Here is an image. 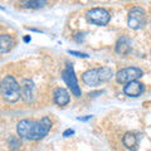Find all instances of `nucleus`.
<instances>
[{
  "label": "nucleus",
  "mask_w": 151,
  "mask_h": 151,
  "mask_svg": "<svg viewBox=\"0 0 151 151\" xmlns=\"http://www.w3.org/2000/svg\"><path fill=\"white\" fill-rule=\"evenodd\" d=\"M24 8L28 9H39V8H43L47 1H40V0H32V1H24Z\"/></svg>",
  "instance_id": "obj_14"
},
{
  "label": "nucleus",
  "mask_w": 151,
  "mask_h": 151,
  "mask_svg": "<svg viewBox=\"0 0 151 151\" xmlns=\"http://www.w3.org/2000/svg\"><path fill=\"white\" fill-rule=\"evenodd\" d=\"M24 40H25V42H29V40H30V38H29V37H25V38H24Z\"/></svg>",
  "instance_id": "obj_18"
},
{
  "label": "nucleus",
  "mask_w": 151,
  "mask_h": 151,
  "mask_svg": "<svg viewBox=\"0 0 151 151\" xmlns=\"http://www.w3.org/2000/svg\"><path fill=\"white\" fill-rule=\"evenodd\" d=\"M144 72L137 67H129V68H124L119 70L116 73V81L119 83H130L134 81H137L140 77H142Z\"/></svg>",
  "instance_id": "obj_6"
},
{
  "label": "nucleus",
  "mask_w": 151,
  "mask_h": 151,
  "mask_svg": "<svg viewBox=\"0 0 151 151\" xmlns=\"http://www.w3.org/2000/svg\"><path fill=\"white\" fill-rule=\"evenodd\" d=\"M13 45H14V40L10 35L3 34L0 37V52H1L3 54L8 53V52L13 48Z\"/></svg>",
  "instance_id": "obj_12"
},
{
  "label": "nucleus",
  "mask_w": 151,
  "mask_h": 151,
  "mask_svg": "<svg viewBox=\"0 0 151 151\" xmlns=\"http://www.w3.org/2000/svg\"><path fill=\"white\" fill-rule=\"evenodd\" d=\"M68 53L73 54L76 57H82V58H87V57H88V54H86V53H82V52H76V50H68Z\"/></svg>",
  "instance_id": "obj_15"
},
{
  "label": "nucleus",
  "mask_w": 151,
  "mask_h": 151,
  "mask_svg": "<svg viewBox=\"0 0 151 151\" xmlns=\"http://www.w3.org/2000/svg\"><path fill=\"white\" fill-rule=\"evenodd\" d=\"M0 91L3 98L9 103H15L22 98V87L13 76H6L3 78Z\"/></svg>",
  "instance_id": "obj_2"
},
{
  "label": "nucleus",
  "mask_w": 151,
  "mask_h": 151,
  "mask_svg": "<svg viewBox=\"0 0 151 151\" xmlns=\"http://www.w3.org/2000/svg\"><path fill=\"white\" fill-rule=\"evenodd\" d=\"M86 18L89 23L96 25H106L111 19V15L103 8H93L86 13Z\"/></svg>",
  "instance_id": "obj_4"
},
{
  "label": "nucleus",
  "mask_w": 151,
  "mask_h": 151,
  "mask_svg": "<svg viewBox=\"0 0 151 151\" xmlns=\"http://www.w3.org/2000/svg\"><path fill=\"white\" fill-rule=\"evenodd\" d=\"M63 79H64L65 84L69 87L70 92H72L76 97L81 96L82 91H81V87L78 86L77 77H76V73H74L72 63H67V67H65V69L63 70Z\"/></svg>",
  "instance_id": "obj_5"
},
{
  "label": "nucleus",
  "mask_w": 151,
  "mask_h": 151,
  "mask_svg": "<svg viewBox=\"0 0 151 151\" xmlns=\"http://www.w3.org/2000/svg\"><path fill=\"white\" fill-rule=\"evenodd\" d=\"M122 142H124L125 147L129 150H136V147H137V139H136V136L134 134H131V132L125 134V136L122 137Z\"/></svg>",
  "instance_id": "obj_13"
},
{
  "label": "nucleus",
  "mask_w": 151,
  "mask_h": 151,
  "mask_svg": "<svg viewBox=\"0 0 151 151\" xmlns=\"http://www.w3.org/2000/svg\"><path fill=\"white\" fill-rule=\"evenodd\" d=\"M132 42L129 37H121L119 40H117V43H116V47H115V50H116V53H119L121 55H126V54H129L130 53V50L132 48Z\"/></svg>",
  "instance_id": "obj_9"
},
{
  "label": "nucleus",
  "mask_w": 151,
  "mask_h": 151,
  "mask_svg": "<svg viewBox=\"0 0 151 151\" xmlns=\"http://www.w3.org/2000/svg\"><path fill=\"white\" fill-rule=\"evenodd\" d=\"M53 97H54V102L58 106H65L69 102V93L67 92V89H64L62 87L55 88Z\"/></svg>",
  "instance_id": "obj_11"
},
{
  "label": "nucleus",
  "mask_w": 151,
  "mask_h": 151,
  "mask_svg": "<svg viewBox=\"0 0 151 151\" xmlns=\"http://www.w3.org/2000/svg\"><path fill=\"white\" fill-rule=\"evenodd\" d=\"M113 77V70L108 67H102L97 69H89L82 76V81L87 86H98L102 82H107Z\"/></svg>",
  "instance_id": "obj_3"
},
{
  "label": "nucleus",
  "mask_w": 151,
  "mask_h": 151,
  "mask_svg": "<svg viewBox=\"0 0 151 151\" xmlns=\"http://www.w3.org/2000/svg\"><path fill=\"white\" fill-rule=\"evenodd\" d=\"M124 92H125V94H127V96H130V97H139L140 94L144 92V84L137 81L130 82L125 86Z\"/></svg>",
  "instance_id": "obj_10"
},
{
  "label": "nucleus",
  "mask_w": 151,
  "mask_h": 151,
  "mask_svg": "<svg viewBox=\"0 0 151 151\" xmlns=\"http://www.w3.org/2000/svg\"><path fill=\"white\" fill-rule=\"evenodd\" d=\"M73 134H74V131H73V130H70V129H68V130H65V131L63 132V136H64V137H68V136L73 135Z\"/></svg>",
  "instance_id": "obj_16"
},
{
  "label": "nucleus",
  "mask_w": 151,
  "mask_h": 151,
  "mask_svg": "<svg viewBox=\"0 0 151 151\" xmlns=\"http://www.w3.org/2000/svg\"><path fill=\"white\" fill-rule=\"evenodd\" d=\"M22 98L25 102L33 101V98L35 96V86L30 79H24L22 83Z\"/></svg>",
  "instance_id": "obj_8"
},
{
  "label": "nucleus",
  "mask_w": 151,
  "mask_h": 151,
  "mask_svg": "<svg viewBox=\"0 0 151 151\" xmlns=\"http://www.w3.org/2000/svg\"><path fill=\"white\" fill-rule=\"evenodd\" d=\"M52 121L49 117H43L38 121L22 120L17 126L18 135L25 140H40L49 132Z\"/></svg>",
  "instance_id": "obj_1"
},
{
  "label": "nucleus",
  "mask_w": 151,
  "mask_h": 151,
  "mask_svg": "<svg viewBox=\"0 0 151 151\" xmlns=\"http://www.w3.org/2000/svg\"><path fill=\"white\" fill-rule=\"evenodd\" d=\"M92 116H86V117H78V121H88L91 120Z\"/></svg>",
  "instance_id": "obj_17"
},
{
  "label": "nucleus",
  "mask_w": 151,
  "mask_h": 151,
  "mask_svg": "<svg viewBox=\"0 0 151 151\" xmlns=\"http://www.w3.org/2000/svg\"><path fill=\"white\" fill-rule=\"evenodd\" d=\"M145 23H146V15H145L144 9H141L139 6L132 9L129 14V19H127V24H129L131 29L139 30L141 28H144Z\"/></svg>",
  "instance_id": "obj_7"
}]
</instances>
